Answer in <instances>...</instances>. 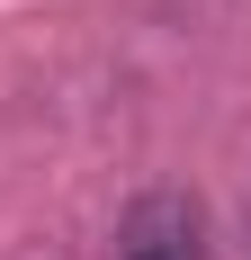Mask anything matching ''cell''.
Wrapping results in <instances>:
<instances>
[{
    "label": "cell",
    "instance_id": "6da1fadb",
    "mask_svg": "<svg viewBox=\"0 0 251 260\" xmlns=\"http://www.w3.org/2000/svg\"><path fill=\"white\" fill-rule=\"evenodd\" d=\"M117 260H206V224L179 188H144L117 224Z\"/></svg>",
    "mask_w": 251,
    "mask_h": 260
}]
</instances>
